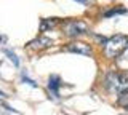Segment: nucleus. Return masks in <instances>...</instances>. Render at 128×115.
Instances as JSON below:
<instances>
[{
  "label": "nucleus",
  "mask_w": 128,
  "mask_h": 115,
  "mask_svg": "<svg viewBox=\"0 0 128 115\" xmlns=\"http://www.w3.org/2000/svg\"><path fill=\"white\" fill-rule=\"evenodd\" d=\"M117 104L122 106V107H125V109H128V90L122 91V93H118V96H117Z\"/></svg>",
  "instance_id": "obj_8"
},
{
  "label": "nucleus",
  "mask_w": 128,
  "mask_h": 115,
  "mask_svg": "<svg viewBox=\"0 0 128 115\" xmlns=\"http://www.w3.org/2000/svg\"><path fill=\"white\" fill-rule=\"evenodd\" d=\"M66 51L77 53V54H83V56H91V54H93L91 46L86 45V43H83V42H70L69 45L66 46Z\"/></svg>",
  "instance_id": "obj_4"
},
{
  "label": "nucleus",
  "mask_w": 128,
  "mask_h": 115,
  "mask_svg": "<svg viewBox=\"0 0 128 115\" xmlns=\"http://www.w3.org/2000/svg\"><path fill=\"white\" fill-rule=\"evenodd\" d=\"M86 32H88V24L85 21H80V19H69L62 24V34L66 37L77 38Z\"/></svg>",
  "instance_id": "obj_3"
},
{
  "label": "nucleus",
  "mask_w": 128,
  "mask_h": 115,
  "mask_svg": "<svg viewBox=\"0 0 128 115\" xmlns=\"http://www.w3.org/2000/svg\"><path fill=\"white\" fill-rule=\"evenodd\" d=\"M125 13H126V10H125V8H114V10L106 11V13H104V16L109 18V16H114V14H125Z\"/></svg>",
  "instance_id": "obj_9"
},
{
  "label": "nucleus",
  "mask_w": 128,
  "mask_h": 115,
  "mask_svg": "<svg viewBox=\"0 0 128 115\" xmlns=\"http://www.w3.org/2000/svg\"><path fill=\"white\" fill-rule=\"evenodd\" d=\"M126 43H128L126 35H122V34L112 35V37L107 38V42L104 43V54H106L109 59L118 56V54L122 53V50L126 46Z\"/></svg>",
  "instance_id": "obj_2"
},
{
  "label": "nucleus",
  "mask_w": 128,
  "mask_h": 115,
  "mask_svg": "<svg viewBox=\"0 0 128 115\" xmlns=\"http://www.w3.org/2000/svg\"><path fill=\"white\" fill-rule=\"evenodd\" d=\"M3 96H5V94H3V93H2V91H0V98H3Z\"/></svg>",
  "instance_id": "obj_13"
},
{
  "label": "nucleus",
  "mask_w": 128,
  "mask_h": 115,
  "mask_svg": "<svg viewBox=\"0 0 128 115\" xmlns=\"http://www.w3.org/2000/svg\"><path fill=\"white\" fill-rule=\"evenodd\" d=\"M22 78H24V82H27V83H29V85H30V86H34V88H35V86H37V83H35L34 80H30V78H26V75H24V77H22Z\"/></svg>",
  "instance_id": "obj_11"
},
{
  "label": "nucleus",
  "mask_w": 128,
  "mask_h": 115,
  "mask_svg": "<svg viewBox=\"0 0 128 115\" xmlns=\"http://www.w3.org/2000/svg\"><path fill=\"white\" fill-rule=\"evenodd\" d=\"M56 24H58V18H45V19H42V22H40V30L45 32L48 29H53Z\"/></svg>",
  "instance_id": "obj_6"
},
{
  "label": "nucleus",
  "mask_w": 128,
  "mask_h": 115,
  "mask_svg": "<svg viewBox=\"0 0 128 115\" xmlns=\"http://www.w3.org/2000/svg\"><path fill=\"white\" fill-rule=\"evenodd\" d=\"M5 54L11 59V61H13V64H14V66H19V61H18V58H16V54H14V53H11V51L5 50Z\"/></svg>",
  "instance_id": "obj_10"
},
{
  "label": "nucleus",
  "mask_w": 128,
  "mask_h": 115,
  "mask_svg": "<svg viewBox=\"0 0 128 115\" xmlns=\"http://www.w3.org/2000/svg\"><path fill=\"white\" fill-rule=\"evenodd\" d=\"M104 85H106V88L109 91H112V93H122V91L128 90V75L112 70V72H109L106 75Z\"/></svg>",
  "instance_id": "obj_1"
},
{
  "label": "nucleus",
  "mask_w": 128,
  "mask_h": 115,
  "mask_svg": "<svg viewBox=\"0 0 128 115\" xmlns=\"http://www.w3.org/2000/svg\"><path fill=\"white\" fill-rule=\"evenodd\" d=\"M51 43H53L51 38L40 35V37H37V38H34V40L29 42V48H32V50H45L48 46H51Z\"/></svg>",
  "instance_id": "obj_5"
},
{
  "label": "nucleus",
  "mask_w": 128,
  "mask_h": 115,
  "mask_svg": "<svg viewBox=\"0 0 128 115\" xmlns=\"http://www.w3.org/2000/svg\"><path fill=\"white\" fill-rule=\"evenodd\" d=\"M75 2H80V3H85V0H75Z\"/></svg>",
  "instance_id": "obj_12"
},
{
  "label": "nucleus",
  "mask_w": 128,
  "mask_h": 115,
  "mask_svg": "<svg viewBox=\"0 0 128 115\" xmlns=\"http://www.w3.org/2000/svg\"><path fill=\"white\" fill-rule=\"evenodd\" d=\"M59 77H56V75H53V77H50V80H48V88H50L53 93L58 96V88H59Z\"/></svg>",
  "instance_id": "obj_7"
}]
</instances>
